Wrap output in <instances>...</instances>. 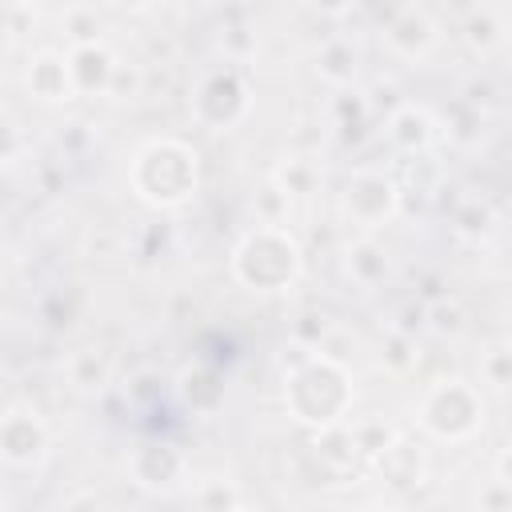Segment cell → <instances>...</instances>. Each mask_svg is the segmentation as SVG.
<instances>
[{"label":"cell","mask_w":512,"mask_h":512,"mask_svg":"<svg viewBox=\"0 0 512 512\" xmlns=\"http://www.w3.org/2000/svg\"><path fill=\"white\" fill-rule=\"evenodd\" d=\"M256 208H260V224H284L288 192H284L276 180H268V184H264V192H260V200H256Z\"/></svg>","instance_id":"d4e9b609"},{"label":"cell","mask_w":512,"mask_h":512,"mask_svg":"<svg viewBox=\"0 0 512 512\" xmlns=\"http://www.w3.org/2000/svg\"><path fill=\"white\" fill-rule=\"evenodd\" d=\"M384 48L400 60H424L436 48V24L420 8H400L384 20Z\"/></svg>","instance_id":"9c48e42d"},{"label":"cell","mask_w":512,"mask_h":512,"mask_svg":"<svg viewBox=\"0 0 512 512\" xmlns=\"http://www.w3.org/2000/svg\"><path fill=\"white\" fill-rule=\"evenodd\" d=\"M344 268L348 276L360 284V288H376L384 276H388V252L376 244V240H352L348 252H344Z\"/></svg>","instance_id":"2e32d148"},{"label":"cell","mask_w":512,"mask_h":512,"mask_svg":"<svg viewBox=\"0 0 512 512\" xmlns=\"http://www.w3.org/2000/svg\"><path fill=\"white\" fill-rule=\"evenodd\" d=\"M272 180H276L288 196H308V192H312V184H316V168H312L308 160H300V156H296V160H288Z\"/></svg>","instance_id":"603a6c76"},{"label":"cell","mask_w":512,"mask_h":512,"mask_svg":"<svg viewBox=\"0 0 512 512\" xmlns=\"http://www.w3.org/2000/svg\"><path fill=\"white\" fill-rule=\"evenodd\" d=\"M312 452H316V460H320L332 476H348V472H356V468L364 464V456H360V448H356V436H352V428H348L344 420H340V424H328V428H316Z\"/></svg>","instance_id":"4fadbf2b"},{"label":"cell","mask_w":512,"mask_h":512,"mask_svg":"<svg viewBox=\"0 0 512 512\" xmlns=\"http://www.w3.org/2000/svg\"><path fill=\"white\" fill-rule=\"evenodd\" d=\"M248 112V80L240 68H212L208 76H200L196 92H192V116L212 128L224 132L232 124H240Z\"/></svg>","instance_id":"5b68a950"},{"label":"cell","mask_w":512,"mask_h":512,"mask_svg":"<svg viewBox=\"0 0 512 512\" xmlns=\"http://www.w3.org/2000/svg\"><path fill=\"white\" fill-rule=\"evenodd\" d=\"M200 184V156L184 140H148L132 160V188L152 208H180Z\"/></svg>","instance_id":"7a4b0ae2"},{"label":"cell","mask_w":512,"mask_h":512,"mask_svg":"<svg viewBox=\"0 0 512 512\" xmlns=\"http://www.w3.org/2000/svg\"><path fill=\"white\" fill-rule=\"evenodd\" d=\"M480 376H484V384H492L496 392H504L512 384V352L508 348H492L480 360Z\"/></svg>","instance_id":"cb8c5ba5"},{"label":"cell","mask_w":512,"mask_h":512,"mask_svg":"<svg viewBox=\"0 0 512 512\" xmlns=\"http://www.w3.org/2000/svg\"><path fill=\"white\" fill-rule=\"evenodd\" d=\"M116 8H124V12H140V8H148V0H112Z\"/></svg>","instance_id":"836d02e7"},{"label":"cell","mask_w":512,"mask_h":512,"mask_svg":"<svg viewBox=\"0 0 512 512\" xmlns=\"http://www.w3.org/2000/svg\"><path fill=\"white\" fill-rule=\"evenodd\" d=\"M140 88H144V72H140V68H124V64L116 60L112 80H108V96L128 100V96H140Z\"/></svg>","instance_id":"484cf974"},{"label":"cell","mask_w":512,"mask_h":512,"mask_svg":"<svg viewBox=\"0 0 512 512\" xmlns=\"http://www.w3.org/2000/svg\"><path fill=\"white\" fill-rule=\"evenodd\" d=\"M20 128H16V120H8L4 112H0V164H8V160H16V152H20Z\"/></svg>","instance_id":"f546056e"},{"label":"cell","mask_w":512,"mask_h":512,"mask_svg":"<svg viewBox=\"0 0 512 512\" xmlns=\"http://www.w3.org/2000/svg\"><path fill=\"white\" fill-rule=\"evenodd\" d=\"M68 380L84 392H100L108 380H112V360L108 352L100 348H80L72 360H68Z\"/></svg>","instance_id":"e0dca14e"},{"label":"cell","mask_w":512,"mask_h":512,"mask_svg":"<svg viewBox=\"0 0 512 512\" xmlns=\"http://www.w3.org/2000/svg\"><path fill=\"white\" fill-rule=\"evenodd\" d=\"M316 72H320V80H328L332 88H352V80H356V72H360V52H356V44L344 40V36L328 40V44L320 48V56H316Z\"/></svg>","instance_id":"9a60e30c"},{"label":"cell","mask_w":512,"mask_h":512,"mask_svg":"<svg viewBox=\"0 0 512 512\" xmlns=\"http://www.w3.org/2000/svg\"><path fill=\"white\" fill-rule=\"evenodd\" d=\"M368 464H372V468L380 472V480L392 484V488H416V484L428 480V448H424V440L404 436V432H396Z\"/></svg>","instance_id":"ba28073f"},{"label":"cell","mask_w":512,"mask_h":512,"mask_svg":"<svg viewBox=\"0 0 512 512\" xmlns=\"http://www.w3.org/2000/svg\"><path fill=\"white\" fill-rule=\"evenodd\" d=\"M68 80L76 96H108V80L116 68V56L104 44H80L68 56Z\"/></svg>","instance_id":"8fae6325"},{"label":"cell","mask_w":512,"mask_h":512,"mask_svg":"<svg viewBox=\"0 0 512 512\" xmlns=\"http://www.w3.org/2000/svg\"><path fill=\"white\" fill-rule=\"evenodd\" d=\"M28 88L32 96H40L44 104H64L72 100V80H68V60L56 56V52H40L32 64H28Z\"/></svg>","instance_id":"5bb4252c"},{"label":"cell","mask_w":512,"mask_h":512,"mask_svg":"<svg viewBox=\"0 0 512 512\" xmlns=\"http://www.w3.org/2000/svg\"><path fill=\"white\" fill-rule=\"evenodd\" d=\"M164 384H160V376L156 372H140L136 376V388H132V400H144V396H156Z\"/></svg>","instance_id":"4dcf8cb0"},{"label":"cell","mask_w":512,"mask_h":512,"mask_svg":"<svg viewBox=\"0 0 512 512\" xmlns=\"http://www.w3.org/2000/svg\"><path fill=\"white\" fill-rule=\"evenodd\" d=\"M44 452H48V428L36 412L12 408L0 416V460H8L12 468H28L40 464Z\"/></svg>","instance_id":"52a82bcc"},{"label":"cell","mask_w":512,"mask_h":512,"mask_svg":"<svg viewBox=\"0 0 512 512\" xmlns=\"http://www.w3.org/2000/svg\"><path fill=\"white\" fill-rule=\"evenodd\" d=\"M416 336H400V332H392L388 336V352H384V360L392 364V368H408L412 360H416Z\"/></svg>","instance_id":"83f0119b"},{"label":"cell","mask_w":512,"mask_h":512,"mask_svg":"<svg viewBox=\"0 0 512 512\" xmlns=\"http://www.w3.org/2000/svg\"><path fill=\"white\" fill-rule=\"evenodd\" d=\"M180 396L192 404V412H212L224 400V384L208 368H184L180 372Z\"/></svg>","instance_id":"ac0fdd59"},{"label":"cell","mask_w":512,"mask_h":512,"mask_svg":"<svg viewBox=\"0 0 512 512\" xmlns=\"http://www.w3.org/2000/svg\"><path fill=\"white\" fill-rule=\"evenodd\" d=\"M344 212L360 228H380L384 220H392L400 212V188H396V180L388 172L360 168L348 180V188H344Z\"/></svg>","instance_id":"8992f818"},{"label":"cell","mask_w":512,"mask_h":512,"mask_svg":"<svg viewBox=\"0 0 512 512\" xmlns=\"http://www.w3.org/2000/svg\"><path fill=\"white\" fill-rule=\"evenodd\" d=\"M100 16L92 12V8H72L68 16H64V36L72 40V48H80V44H100Z\"/></svg>","instance_id":"7402d4cb"},{"label":"cell","mask_w":512,"mask_h":512,"mask_svg":"<svg viewBox=\"0 0 512 512\" xmlns=\"http://www.w3.org/2000/svg\"><path fill=\"white\" fill-rule=\"evenodd\" d=\"M480 424H484V400L460 376L436 380L420 400V428L436 440H448V444L472 440Z\"/></svg>","instance_id":"277c9868"},{"label":"cell","mask_w":512,"mask_h":512,"mask_svg":"<svg viewBox=\"0 0 512 512\" xmlns=\"http://www.w3.org/2000/svg\"><path fill=\"white\" fill-rule=\"evenodd\" d=\"M132 476H136L140 488L164 492V488H172V484L184 476V456H180V448H172V444H144V448L132 456Z\"/></svg>","instance_id":"7c38bea8"},{"label":"cell","mask_w":512,"mask_h":512,"mask_svg":"<svg viewBox=\"0 0 512 512\" xmlns=\"http://www.w3.org/2000/svg\"><path fill=\"white\" fill-rule=\"evenodd\" d=\"M284 404L300 424H312V428L340 424L352 404V380L340 360L324 352H304L288 372Z\"/></svg>","instance_id":"6da1fadb"},{"label":"cell","mask_w":512,"mask_h":512,"mask_svg":"<svg viewBox=\"0 0 512 512\" xmlns=\"http://www.w3.org/2000/svg\"><path fill=\"white\" fill-rule=\"evenodd\" d=\"M492 224H496V216H492L488 200H480V196H464V200L452 208V228H456L460 236H488Z\"/></svg>","instance_id":"d6986e66"},{"label":"cell","mask_w":512,"mask_h":512,"mask_svg":"<svg viewBox=\"0 0 512 512\" xmlns=\"http://www.w3.org/2000/svg\"><path fill=\"white\" fill-rule=\"evenodd\" d=\"M308 4H312L316 12H328V16H344V12H348L356 0H308Z\"/></svg>","instance_id":"1f68e13d"},{"label":"cell","mask_w":512,"mask_h":512,"mask_svg":"<svg viewBox=\"0 0 512 512\" xmlns=\"http://www.w3.org/2000/svg\"><path fill=\"white\" fill-rule=\"evenodd\" d=\"M300 268L304 252L284 224H256V232H248L232 252V276L252 292H280L300 276Z\"/></svg>","instance_id":"3957f363"},{"label":"cell","mask_w":512,"mask_h":512,"mask_svg":"<svg viewBox=\"0 0 512 512\" xmlns=\"http://www.w3.org/2000/svg\"><path fill=\"white\" fill-rule=\"evenodd\" d=\"M488 96H492V84H472L468 88V104H484Z\"/></svg>","instance_id":"d6a6232c"},{"label":"cell","mask_w":512,"mask_h":512,"mask_svg":"<svg viewBox=\"0 0 512 512\" xmlns=\"http://www.w3.org/2000/svg\"><path fill=\"white\" fill-rule=\"evenodd\" d=\"M464 40H468V48L472 52H492L500 40H504V24L492 16V12H476V16H468V24H464Z\"/></svg>","instance_id":"44dd1931"},{"label":"cell","mask_w":512,"mask_h":512,"mask_svg":"<svg viewBox=\"0 0 512 512\" xmlns=\"http://www.w3.org/2000/svg\"><path fill=\"white\" fill-rule=\"evenodd\" d=\"M196 504H204V508H236L240 496H236L232 488H224V480H216L212 488H200V492H196Z\"/></svg>","instance_id":"f1b7e54d"},{"label":"cell","mask_w":512,"mask_h":512,"mask_svg":"<svg viewBox=\"0 0 512 512\" xmlns=\"http://www.w3.org/2000/svg\"><path fill=\"white\" fill-rule=\"evenodd\" d=\"M464 324H468V316H464V308H460L456 300H448V296L428 300L424 328H432L436 336H460V332H464Z\"/></svg>","instance_id":"ffe728a7"},{"label":"cell","mask_w":512,"mask_h":512,"mask_svg":"<svg viewBox=\"0 0 512 512\" xmlns=\"http://www.w3.org/2000/svg\"><path fill=\"white\" fill-rule=\"evenodd\" d=\"M424 316H428V304H424V300H408V304L396 312L392 332H400V336H416V332L424 328Z\"/></svg>","instance_id":"4316f807"},{"label":"cell","mask_w":512,"mask_h":512,"mask_svg":"<svg viewBox=\"0 0 512 512\" xmlns=\"http://www.w3.org/2000/svg\"><path fill=\"white\" fill-rule=\"evenodd\" d=\"M436 128H440L436 116L428 108H420V104H396L388 112V120H384V132H388V140H392V148L400 156L428 152L436 144V136H440Z\"/></svg>","instance_id":"30bf717a"}]
</instances>
